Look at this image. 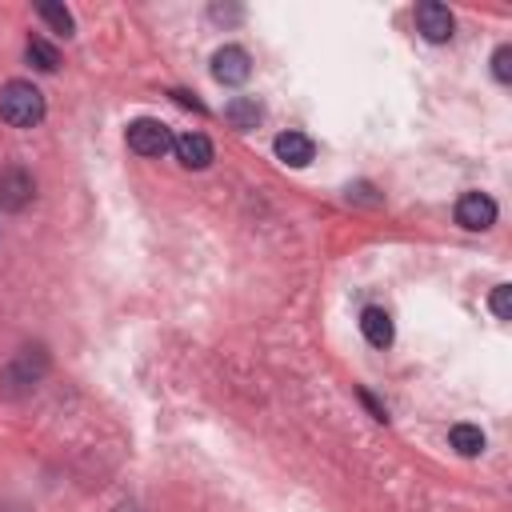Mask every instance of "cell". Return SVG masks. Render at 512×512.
Returning <instances> with one entry per match:
<instances>
[{
    "label": "cell",
    "instance_id": "1",
    "mask_svg": "<svg viewBox=\"0 0 512 512\" xmlns=\"http://www.w3.org/2000/svg\"><path fill=\"white\" fill-rule=\"evenodd\" d=\"M0 120L12 128H36L44 120V92L32 80H8L0 88Z\"/></svg>",
    "mask_w": 512,
    "mask_h": 512
},
{
    "label": "cell",
    "instance_id": "2",
    "mask_svg": "<svg viewBox=\"0 0 512 512\" xmlns=\"http://www.w3.org/2000/svg\"><path fill=\"white\" fill-rule=\"evenodd\" d=\"M124 140H128V148H132L136 156H164V152H172V132H168V124H160V120H152V116L132 120L128 132H124Z\"/></svg>",
    "mask_w": 512,
    "mask_h": 512
},
{
    "label": "cell",
    "instance_id": "3",
    "mask_svg": "<svg viewBox=\"0 0 512 512\" xmlns=\"http://www.w3.org/2000/svg\"><path fill=\"white\" fill-rule=\"evenodd\" d=\"M456 224L468 232H484L496 224V200L488 192H464L456 200Z\"/></svg>",
    "mask_w": 512,
    "mask_h": 512
},
{
    "label": "cell",
    "instance_id": "4",
    "mask_svg": "<svg viewBox=\"0 0 512 512\" xmlns=\"http://www.w3.org/2000/svg\"><path fill=\"white\" fill-rule=\"evenodd\" d=\"M212 76H216L224 88L244 84V80L252 76V60H248V52H244L240 44H224V48L212 56Z\"/></svg>",
    "mask_w": 512,
    "mask_h": 512
},
{
    "label": "cell",
    "instance_id": "5",
    "mask_svg": "<svg viewBox=\"0 0 512 512\" xmlns=\"http://www.w3.org/2000/svg\"><path fill=\"white\" fill-rule=\"evenodd\" d=\"M416 28H420V36L424 40H432V44H444V40H452V28H456V20H452V12L444 8V4H416Z\"/></svg>",
    "mask_w": 512,
    "mask_h": 512
},
{
    "label": "cell",
    "instance_id": "6",
    "mask_svg": "<svg viewBox=\"0 0 512 512\" xmlns=\"http://www.w3.org/2000/svg\"><path fill=\"white\" fill-rule=\"evenodd\" d=\"M172 152H176V160L184 168H208L212 156H216V148H212V140L204 132H180V136H172Z\"/></svg>",
    "mask_w": 512,
    "mask_h": 512
},
{
    "label": "cell",
    "instance_id": "7",
    "mask_svg": "<svg viewBox=\"0 0 512 512\" xmlns=\"http://www.w3.org/2000/svg\"><path fill=\"white\" fill-rule=\"evenodd\" d=\"M32 196H36V184H32V176L24 168H4L0 172V208L20 212Z\"/></svg>",
    "mask_w": 512,
    "mask_h": 512
},
{
    "label": "cell",
    "instance_id": "8",
    "mask_svg": "<svg viewBox=\"0 0 512 512\" xmlns=\"http://www.w3.org/2000/svg\"><path fill=\"white\" fill-rule=\"evenodd\" d=\"M272 148H276V160H280V164H288V168H304V164L316 156V144H312V136H304V132H292V128H288V132H280Z\"/></svg>",
    "mask_w": 512,
    "mask_h": 512
},
{
    "label": "cell",
    "instance_id": "9",
    "mask_svg": "<svg viewBox=\"0 0 512 512\" xmlns=\"http://www.w3.org/2000/svg\"><path fill=\"white\" fill-rule=\"evenodd\" d=\"M360 332H364V340H368L372 348H388V344H392V316L372 304V308L360 312Z\"/></svg>",
    "mask_w": 512,
    "mask_h": 512
},
{
    "label": "cell",
    "instance_id": "10",
    "mask_svg": "<svg viewBox=\"0 0 512 512\" xmlns=\"http://www.w3.org/2000/svg\"><path fill=\"white\" fill-rule=\"evenodd\" d=\"M260 104H256V96H236V100H228V108H224V120L232 124V128H240V132H248V128H256L260 124Z\"/></svg>",
    "mask_w": 512,
    "mask_h": 512
},
{
    "label": "cell",
    "instance_id": "11",
    "mask_svg": "<svg viewBox=\"0 0 512 512\" xmlns=\"http://www.w3.org/2000/svg\"><path fill=\"white\" fill-rule=\"evenodd\" d=\"M448 444L460 452V456H480L484 452V432L476 424H452L448 428Z\"/></svg>",
    "mask_w": 512,
    "mask_h": 512
},
{
    "label": "cell",
    "instance_id": "12",
    "mask_svg": "<svg viewBox=\"0 0 512 512\" xmlns=\"http://www.w3.org/2000/svg\"><path fill=\"white\" fill-rule=\"evenodd\" d=\"M36 12H40V20H44V24H52V32H60V36H72L76 20H72V12H68L64 4H52V0H44V4H36Z\"/></svg>",
    "mask_w": 512,
    "mask_h": 512
},
{
    "label": "cell",
    "instance_id": "13",
    "mask_svg": "<svg viewBox=\"0 0 512 512\" xmlns=\"http://www.w3.org/2000/svg\"><path fill=\"white\" fill-rule=\"evenodd\" d=\"M24 52H28V64L40 68V72H56V64H60V52H56L48 40H40V36H32Z\"/></svg>",
    "mask_w": 512,
    "mask_h": 512
},
{
    "label": "cell",
    "instance_id": "14",
    "mask_svg": "<svg viewBox=\"0 0 512 512\" xmlns=\"http://www.w3.org/2000/svg\"><path fill=\"white\" fill-rule=\"evenodd\" d=\"M508 300H512V288H508V284H496V288H492V300H488L496 320H508V316H512V304H508Z\"/></svg>",
    "mask_w": 512,
    "mask_h": 512
},
{
    "label": "cell",
    "instance_id": "15",
    "mask_svg": "<svg viewBox=\"0 0 512 512\" xmlns=\"http://www.w3.org/2000/svg\"><path fill=\"white\" fill-rule=\"evenodd\" d=\"M492 72H496V80H500V84H508V80H512V48H508V44H500V48H496V56H492Z\"/></svg>",
    "mask_w": 512,
    "mask_h": 512
},
{
    "label": "cell",
    "instance_id": "16",
    "mask_svg": "<svg viewBox=\"0 0 512 512\" xmlns=\"http://www.w3.org/2000/svg\"><path fill=\"white\" fill-rule=\"evenodd\" d=\"M172 96H176V100H180L184 108H196V112H204V104H200V100H192L188 92H172Z\"/></svg>",
    "mask_w": 512,
    "mask_h": 512
},
{
    "label": "cell",
    "instance_id": "17",
    "mask_svg": "<svg viewBox=\"0 0 512 512\" xmlns=\"http://www.w3.org/2000/svg\"><path fill=\"white\" fill-rule=\"evenodd\" d=\"M116 512H140V508H136V504H120Z\"/></svg>",
    "mask_w": 512,
    "mask_h": 512
}]
</instances>
